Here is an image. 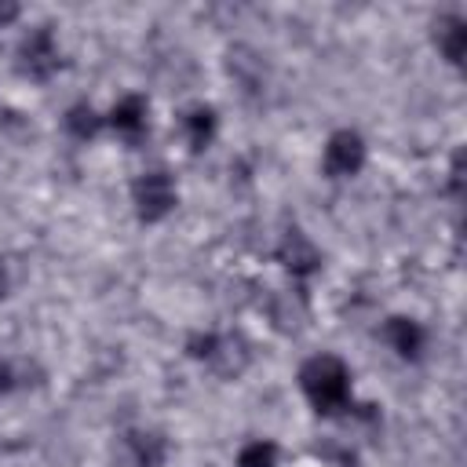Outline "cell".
Instances as JSON below:
<instances>
[{"label":"cell","instance_id":"6da1fadb","mask_svg":"<svg viewBox=\"0 0 467 467\" xmlns=\"http://www.w3.org/2000/svg\"><path fill=\"white\" fill-rule=\"evenodd\" d=\"M299 387L321 416H332L350 401V368L336 354H317L299 368Z\"/></svg>","mask_w":467,"mask_h":467},{"label":"cell","instance_id":"7a4b0ae2","mask_svg":"<svg viewBox=\"0 0 467 467\" xmlns=\"http://www.w3.org/2000/svg\"><path fill=\"white\" fill-rule=\"evenodd\" d=\"M131 201H135V212L142 223H161L179 204V190L168 171H142L131 182Z\"/></svg>","mask_w":467,"mask_h":467},{"label":"cell","instance_id":"3957f363","mask_svg":"<svg viewBox=\"0 0 467 467\" xmlns=\"http://www.w3.org/2000/svg\"><path fill=\"white\" fill-rule=\"evenodd\" d=\"M18 66H22V73L33 77V80H47V77L62 66V55H58V44H55L51 26H36V29L22 40V47H18Z\"/></svg>","mask_w":467,"mask_h":467},{"label":"cell","instance_id":"277c9868","mask_svg":"<svg viewBox=\"0 0 467 467\" xmlns=\"http://www.w3.org/2000/svg\"><path fill=\"white\" fill-rule=\"evenodd\" d=\"M321 164H325V175H332V179L358 175L361 164H365V139L358 131H350V128L332 131L328 142H325V161Z\"/></svg>","mask_w":467,"mask_h":467},{"label":"cell","instance_id":"5b68a950","mask_svg":"<svg viewBox=\"0 0 467 467\" xmlns=\"http://www.w3.org/2000/svg\"><path fill=\"white\" fill-rule=\"evenodd\" d=\"M277 259L285 263V270L292 274V277H310L317 266H321V255H317V248L306 241V234H299V230H288L285 237H281V244H277Z\"/></svg>","mask_w":467,"mask_h":467},{"label":"cell","instance_id":"8992f818","mask_svg":"<svg viewBox=\"0 0 467 467\" xmlns=\"http://www.w3.org/2000/svg\"><path fill=\"white\" fill-rule=\"evenodd\" d=\"M383 339L390 343V350H394L398 358L412 361V358H420V350H423V343H427V332H423V325L412 321V317H387Z\"/></svg>","mask_w":467,"mask_h":467},{"label":"cell","instance_id":"52a82bcc","mask_svg":"<svg viewBox=\"0 0 467 467\" xmlns=\"http://www.w3.org/2000/svg\"><path fill=\"white\" fill-rule=\"evenodd\" d=\"M434 44H438V51L452 66H460L463 62V51H467V22L460 15H441L434 22Z\"/></svg>","mask_w":467,"mask_h":467},{"label":"cell","instance_id":"ba28073f","mask_svg":"<svg viewBox=\"0 0 467 467\" xmlns=\"http://www.w3.org/2000/svg\"><path fill=\"white\" fill-rule=\"evenodd\" d=\"M109 128L124 139H139L146 131V99L142 95H124L109 109Z\"/></svg>","mask_w":467,"mask_h":467},{"label":"cell","instance_id":"9c48e42d","mask_svg":"<svg viewBox=\"0 0 467 467\" xmlns=\"http://www.w3.org/2000/svg\"><path fill=\"white\" fill-rule=\"evenodd\" d=\"M124 441H128V452H131L135 467H161L164 456H168V445L157 431H131Z\"/></svg>","mask_w":467,"mask_h":467},{"label":"cell","instance_id":"30bf717a","mask_svg":"<svg viewBox=\"0 0 467 467\" xmlns=\"http://www.w3.org/2000/svg\"><path fill=\"white\" fill-rule=\"evenodd\" d=\"M182 131H186L190 150L201 153L212 142V135H215V109L212 106H190L182 113Z\"/></svg>","mask_w":467,"mask_h":467},{"label":"cell","instance_id":"8fae6325","mask_svg":"<svg viewBox=\"0 0 467 467\" xmlns=\"http://www.w3.org/2000/svg\"><path fill=\"white\" fill-rule=\"evenodd\" d=\"M66 128H69L73 139H91V135H99L102 117H99L88 102H77V106H69V113H66Z\"/></svg>","mask_w":467,"mask_h":467},{"label":"cell","instance_id":"7c38bea8","mask_svg":"<svg viewBox=\"0 0 467 467\" xmlns=\"http://www.w3.org/2000/svg\"><path fill=\"white\" fill-rule=\"evenodd\" d=\"M237 467H277V449L274 441H248L237 452Z\"/></svg>","mask_w":467,"mask_h":467},{"label":"cell","instance_id":"4fadbf2b","mask_svg":"<svg viewBox=\"0 0 467 467\" xmlns=\"http://www.w3.org/2000/svg\"><path fill=\"white\" fill-rule=\"evenodd\" d=\"M325 456L332 467H358V456L350 449H325Z\"/></svg>","mask_w":467,"mask_h":467},{"label":"cell","instance_id":"5bb4252c","mask_svg":"<svg viewBox=\"0 0 467 467\" xmlns=\"http://www.w3.org/2000/svg\"><path fill=\"white\" fill-rule=\"evenodd\" d=\"M449 186H452V193H460V186H463V153H456V157H452V171H449Z\"/></svg>","mask_w":467,"mask_h":467},{"label":"cell","instance_id":"9a60e30c","mask_svg":"<svg viewBox=\"0 0 467 467\" xmlns=\"http://www.w3.org/2000/svg\"><path fill=\"white\" fill-rule=\"evenodd\" d=\"M11 387H15V372H11V365H7V361H0V398H4Z\"/></svg>","mask_w":467,"mask_h":467},{"label":"cell","instance_id":"2e32d148","mask_svg":"<svg viewBox=\"0 0 467 467\" xmlns=\"http://www.w3.org/2000/svg\"><path fill=\"white\" fill-rule=\"evenodd\" d=\"M15 18H18V4L0 0V26H7V22H15Z\"/></svg>","mask_w":467,"mask_h":467},{"label":"cell","instance_id":"e0dca14e","mask_svg":"<svg viewBox=\"0 0 467 467\" xmlns=\"http://www.w3.org/2000/svg\"><path fill=\"white\" fill-rule=\"evenodd\" d=\"M7 292V270H4V263H0V296Z\"/></svg>","mask_w":467,"mask_h":467}]
</instances>
